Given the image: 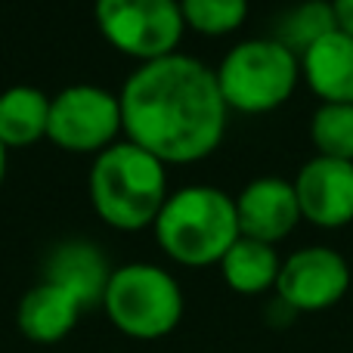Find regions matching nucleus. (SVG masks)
<instances>
[{
	"instance_id": "9d476101",
	"label": "nucleus",
	"mask_w": 353,
	"mask_h": 353,
	"mask_svg": "<svg viewBox=\"0 0 353 353\" xmlns=\"http://www.w3.org/2000/svg\"><path fill=\"white\" fill-rule=\"evenodd\" d=\"M239 232L257 242L276 245L301 223V208L292 180L257 176L236 195Z\"/></svg>"
},
{
	"instance_id": "f8f14e48",
	"label": "nucleus",
	"mask_w": 353,
	"mask_h": 353,
	"mask_svg": "<svg viewBox=\"0 0 353 353\" xmlns=\"http://www.w3.org/2000/svg\"><path fill=\"white\" fill-rule=\"evenodd\" d=\"M81 304L53 282H37L19 298L16 329L31 344H59L74 332L81 319Z\"/></svg>"
},
{
	"instance_id": "39448f33",
	"label": "nucleus",
	"mask_w": 353,
	"mask_h": 353,
	"mask_svg": "<svg viewBox=\"0 0 353 353\" xmlns=\"http://www.w3.org/2000/svg\"><path fill=\"white\" fill-rule=\"evenodd\" d=\"M226 109L263 115L288 103L301 81V59L276 37L242 41L214 68Z\"/></svg>"
},
{
	"instance_id": "f3484780",
	"label": "nucleus",
	"mask_w": 353,
	"mask_h": 353,
	"mask_svg": "<svg viewBox=\"0 0 353 353\" xmlns=\"http://www.w3.org/2000/svg\"><path fill=\"white\" fill-rule=\"evenodd\" d=\"M310 140L316 146V155L353 161V105L319 103L310 121Z\"/></svg>"
},
{
	"instance_id": "4468645a",
	"label": "nucleus",
	"mask_w": 353,
	"mask_h": 353,
	"mask_svg": "<svg viewBox=\"0 0 353 353\" xmlns=\"http://www.w3.org/2000/svg\"><path fill=\"white\" fill-rule=\"evenodd\" d=\"M50 97L41 87L16 84L0 93V143L6 149H25L47 140Z\"/></svg>"
},
{
	"instance_id": "ddd939ff",
	"label": "nucleus",
	"mask_w": 353,
	"mask_h": 353,
	"mask_svg": "<svg viewBox=\"0 0 353 353\" xmlns=\"http://www.w3.org/2000/svg\"><path fill=\"white\" fill-rule=\"evenodd\" d=\"M301 78L319 103L353 105V37L335 28L301 53Z\"/></svg>"
},
{
	"instance_id": "6e6552de",
	"label": "nucleus",
	"mask_w": 353,
	"mask_h": 353,
	"mask_svg": "<svg viewBox=\"0 0 353 353\" xmlns=\"http://www.w3.org/2000/svg\"><path fill=\"white\" fill-rule=\"evenodd\" d=\"M350 292V263L325 245H307L282 257L276 301L298 313H323Z\"/></svg>"
},
{
	"instance_id": "f03ea898",
	"label": "nucleus",
	"mask_w": 353,
	"mask_h": 353,
	"mask_svg": "<svg viewBox=\"0 0 353 353\" xmlns=\"http://www.w3.org/2000/svg\"><path fill=\"white\" fill-rule=\"evenodd\" d=\"M90 205L109 226L124 232L146 230L155 223L168 201V165L137 143H112L93 155L87 176Z\"/></svg>"
},
{
	"instance_id": "a211bd4d",
	"label": "nucleus",
	"mask_w": 353,
	"mask_h": 353,
	"mask_svg": "<svg viewBox=\"0 0 353 353\" xmlns=\"http://www.w3.org/2000/svg\"><path fill=\"white\" fill-rule=\"evenodd\" d=\"M186 28L208 37H220L242 28L248 19V0H180Z\"/></svg>"
},
{
	"instance_id": "423d86ee",
	"label": "nucleus",
	"mask_w": 353,
	"mask_h": 353,
	"mask_svg": "<svg viewBox=\"0 0 353 353\" xmlns=\"http://www.w3.org/2000/svg\"><path fill=\"white\" fill-rule=\"evenodd\" d=\"M93 19L118 53L140 62L176 53L186 31L180 0H93Z\"/></svg>"
},
{
	"instance_id": "7ed1b4c3",
	"label": "nucleus",
	"mask_w": 353,
	"mask_h": 353,
	"mask_svg": "<svg viewBox=\"0 0 353 353\" xmlns=\"http://www.w3.org/2000/svg\"><path fill=\"white\" fill-rule=\"evenodd\" d=\"M152 230L161 251L180 267H214L242 236L236 199L208 183H192L168 195Z\"/></svg>"
},
{
	"instance_id": "0eeeda50",
	"label": "nucleus",
	"mask_w": 353,
	"mask_h": 353,
	"mask_svg": "<svg viewBox=\"0 0 353 353\" xmlns=\"http://www.w3.org/2000/svg\"><path fill=\"white\" fill-rule=\"evenodd\" d=\"M121 99L99 84H72L50 99L47 140L74 155H99L118 143Z\"/></svg>"
},
{
	"instance_id": "aec40b11",
	"label": "nucleus",
	"mask_w": 353,
	"mask_h": 353,
	"mask_svg": "<svg viewBox=\"0 0 353 353\" xmlns=\"http://www.w3.org/2000/svg\"><path fill=\"white\" fill-rule=\"evenodd\" d=\"M6 159H10V149L0 143V186H3V180H6Z\"/></svg>"
},
{
	"instance_id": "2eb2a0df",
	"label": "nucleus",
	"mask_w": 353,
	"mask_h": 353,
	"mask_svg": "<svg viewBox=\"0 0 353 353\" xmlns=\"http://www.w3.org/2000/svg\"><path fill=\"white\" fill-rule=\"evenodd\" d=\"M217 267H220L223 282L232 292L251 298V294H263V292H270V288H276L282 257H279V251H276V245L239 236Z\"/></svg>"
},
{
	"instance_id": "6ab92c4d",
	"label": "nucleus",
	"mask_w": 353,
	"mask_h": 353,
	"mask_svg": "<svg viewBox=\"0 0 353 353\" xmlns=\"http://www.w3.org/2000/svg\"><path fill=\"white\" fill-rule=\"evenodd\" d=\"M329 3H332V12H335L338 28L353 37V0H329Z\"/></svg>"
},
{
	"instance_id": "20e7f679",
	"label": "nucleus",
	"mask_w": 353,
	"mask_h": 353,
	"mask_svg": "<svg viewBox=\"0 0 353 353\" xmlns=\"http://www.w3.org/2000/svg\"><path fill=\"white\" fill-rule=\"evenodd\" d=\"M183 288L180 282L155 263H124L112 270L103 294V310L109 323L134 341H159L168 338L183 319Z\"/></svg>"
},
{
	"instance_id": "9b49d317",
	"label": "nucleus",
	"mask_w": 353,
	"mask_h": 353,
	"mask_svg": "<svg viewBox=\"0 0 353 353\" xmlns=\"http://www.w3.org/2000/svg\"><path fill=\"white\" fill-rule=\"evenodd\" d=\"M109 276L112 270L105 263V254L84 239H68L56 245L43 263V282H53L62 292H68L81 304V310L103 304Z\"/></svg>"
},
{
	"instance_id": "f257e3e1",
	"label": "nucleus",
	"mask_w": 353,
	"mask_h": 353,
	"mask_svg": "<svg viewBox=\"0 0 353 353\" xmlns=\"http://www.w3.org/2000/svg\"><path fill=\"white\" fill-rule=\"evenodd\" d=\"M121 128L130 143L165 165H192L220 146L226 109L214 68L189 53L140 62L121 93Z\"/></svg>"
},
{
	"instance_id": "1a4fd4ad",
	"label": "nucleus",
	"mask_w": 353,
	"mask_h": 353,
	"mask_svg": "<svg viewBox=\"0 0 353 353\" xmlns=\"http://www.w3.org/2000/svg\"><path fill=\"white\" fill-rule=\"evenodd\" d=\"M301 220L319 230H338L353 220V161L313 155L292 180Z\"/></svg>"
},
{
	"instance_id": "dca6fc26",
	"label": "nucleus",
	"mask_w": 353,
	"mask_h": 353,
	"mask_svg": "<svg viewBox=\"0 0 353 353\" xmlns=\"http://www.w3.org/2000/svg\"><path fill=\"white\" fill-rule=\"evenodd\" d=\"M335 28H338V22H335V12H332L329 0H304V3L292 6L288 12H282V19L276 22L273 37L279 43H285L301 59V53L307 47H313L319 37Z\"/></svg>"
}]
</instances>
